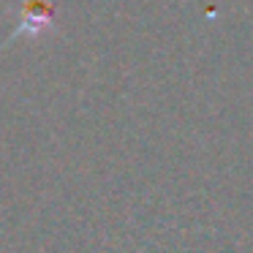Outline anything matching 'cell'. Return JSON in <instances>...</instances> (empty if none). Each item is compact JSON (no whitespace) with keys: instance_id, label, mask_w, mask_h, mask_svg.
<instances>
[{"instance_id":"1","label":"cell","mask_w":253,"mask_h":253,"mask_svg":"<svg viewBox=\"0 0 253 253\" xmlns=\"http://www.w3.org/2000/svg\"><path fill=\"white\" fill-rule=\"evenodd\" d=\"M55 22V0H19V28L14 30L11 39L19 36H33L44 33Z\"/></svg>"}]
</instances>
